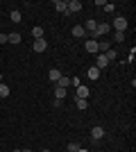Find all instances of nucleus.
Returning <instances> with one entry per match:
<instances>
[{"label":"nucleus","instance_id":"obj_1","mask_svg":"<svg viewBox=\"0 0 136 152\" xmlns=\"http://www.w3.org/2000/svg\"><path fill=\"white\" fill-rule=\"evenodd\" d=\"M111 25H113L116 32H125V30H127V18H125V16H118V18H113Z\"/></svg>","mask_w":136,"mask_h":152},{"label":"nucleus","instance_id":"obj_2","mask_svg":"<svg viewBox=\"0 0 136 152\" xmlns=\"http://www.w3.org/2000/svg\"><path fill=\"white\" fill-rule=\"evenodd\" d=\"M109 32H111V25H109V23H97V32H95V39H97V37H107Z\"/></svg>","mask_w":136,"mask_h":152},{"label":"nucleus","instance_id":"obj_3","mask_svg":"<svg viewBox=\"0 0 136 152\" xmlns=\"http://www.w3.org/2000/svg\"><path fill=\"white\" fill-rule=\"evenodd\" d=\"M84 48H86V52H93V55H97V52H100V45H97L95 39H89V41L84 43Z\"/></svg>","mask_w":136,"mask_h":152},{"label":"nucleus","instance_id":"obj_4","mask_svg":"<svg viewBox=\"0 0 136 152\" xmlns=\"http://www.w3.org/2000/svg\"><path fill=\"white\" fill-rule=\"evenodd\" d=\"M45 48H48L45 39H34V43H32V50L34 52H45Z\"/></svg>","mask_w":136,"mask_h":152},{"label":"nucleus","instance_id":"obj_5","mask_svg":"<svg viewBox=\"0 0 136 152\" xmlns=\"http://www.w3.org/2000/svg\"><path fill=\"white\" fill-rule=\"evenodd\" d=\"M55 9H57L59 14L68 16V2H66V0H55Z\"/></svg>","mask_w":136,"mask_h":152},{"label":"nucleus","instance_id":"obj_6","mask_svg":"<svg viewBox=\"0 0 136 152\" xmlns=\"http://www.w3.org/2000/svg\"><path fill=\"white\" fill-rule=\"evenodd\" d=\"M82 12V2L79 0H68V14H77Z\"/></svg>","mask_w":136,"mask_h":152},{"label":"nucleus","instance_id":"obj_7","mask_svg":"<svg viewBox=\"0 0 136 152\" xmlns=\"http://www.w3.org/2000/svg\"><path fill=\"white\" fill-rule=\"evenodd\" d=\"M107 66H109L107 57H104L102 52H97V59H95V68H97V70H102V68H107Z\"/></svg>","mask_w":136,"mask_h":152},{"label":"nucleus","instance_id":"obj_8","mask_svg":"<svg viewBox=\"0 0 136 152\" xmlns=\"http://www.w3.org/2000/svg\"><path fill=\"white\" fill-rule=\"evenodd\" d=\"M89 86H84V84H79L77 86V93H75V98H82V100H86V98H89Z\"/></svg>","mask_w":136,"mask_h":152},{"label":"nucleus","instance_id":"obj_9","mask_svg":"<svg viewBox=\"0 0 136 152\" xmlns=\"http://www.w3.org/2000/svg\"><path fill=\"white\" fill-rule=\"evenodd\" d=\"M91 136H93V141H100V139L104 136V129H102L100 125H95L93 129H91Z\"/></svg>","mask_w":136,"mask_h":152},{"label":"nucleus","instance_id":"obj_10","mask_svg":"<svg viewBox=\"0 0 136 152\" xmlns=\"http://www.w3.org/2000/svg\"><path fill=\"white\" fill-rule=\"evenodd\" d=\"M71 32H73V37H75V39H82V37H86V32H84V27H82V25H75Z\"/></svg>","mask_w":136,"mask_h":152},{"label":"nucleus","instance_id":"obj_11","mask_svg":"<svg viewBox=\"0 0 136 152\" xmlns=\"http://www.w3.org/2000/svg\"><path fill=\"white\" fill-rule=\"evenodd\" d=\"M102 55H104V57H107V61H116V59H118V52L116 50H113V48H109V50H107V52H102Z\"/></svg>","mask_w":136,"mask_h":152},{"label":"nucleus","instance_id":"obj_12","mask_svg":"<svg viewBox=\"0 0 136 152\" xmlns=\"http://www.w3.org/2000/svg\"><path fill=\"white\" fill-rule=\"evenodd\" d=\"M20 34L18 32H12V34H7V43H20Z\"/></svg>","mask_w":136,"mask_h":152},{"label":"nucleus","instance_id":"obj_13","mask_svg":"<svg viewBox=\"0 0 136 152\" xmlns=\"http://www.w3.org/2000/svg\"><path fill=\"white\" fill-rule=\"evenodd\" d=\"M57 86H61V89H68V86H71V77L61 75V77L57 80Z\"/></svg>","mask_w":136,"mask_h":152},{"label":"nucleus","instance_id":"obj_14","mask_svg":"<svg viewBox=\"0 0 136 152\" xmlns=\"http://www.w3.org/2000/svg\"><path fill=\"white\" fill-rule=\"evenodd\" d=\"M86 75H89V80H100V70H97L95 66H91V68L86 70Z\"/></svg>","mask_w":136,"mask_h":152},{"label":"nucleus","instance_id":"obj_15","mask_svg":"<svg viewBox=\"0 0 136 152\" xmlns=\"http://www.w3.org/2000/svg\"><path fill=\"white\" fill-rule=\"evenodd\" d=\"M48 77H50V82H57L59 77H61V70H59V68H50V73H48Z\"/></svg>","mask_w":136,"mask_h":152},{"label":"nucleus","instance_id":"obj_16","mask_svg":"<svg viewBox=\"0 0 136 152\" xmlns=\"http://www.w3.org/2000/svg\"><path fill=\"white\" fill-rule=\"evenodd\" d=\"M9 18H12V23H20V18H23V16H20L18 9H14V12L9 14Z\"/></svg>","mask_w":136,"mask_h":152},{"label":"nucleus","instance_id":"obj_17","mask_svg":"<svg viewBox=\"0 0 136 152\" xmlns=\"http://www.w3.org/2000/svg\"><path fill=\"white\" fill-rule=\"evenodd\" d=\"M32 34H34V39H43V27H41V25L32 27Z\"/></svg>","mask_w":136,"mask_h":152},{"label":"nucleus","instance_id":"obj_18","mask_svg":"<svg viewBox=\"0 0 136 152\" xmlns=\"http://www.w3.org/2000/svg\"><path fill=\"white\" fill-rule=\"evenodd\" d=\"M75 102H77V109H89V100H82V98H75Z\"/></svg>","mask_w":136,"mask_h":152},{"label":"nucleus","instance_id":"obj_19","mask_svg":"<svg viewBox=\"0 0 136 152\" xmlns=\"http://www.w3.org/2000/svg\"><path fill=\"white\" fill-rule=\"evenodd\" d=\"M55 98H57V100H64V98H66V89L57 86V91H55Z\"/></svg>","mask_w":136,"mask_h":152},{"label":"nucleus","instance_id":"obj_20","mask_svg":"<svg viewBox=\"0 0 136 152\" xmlns=\"http://www.w3.org/2000/svg\"><path fill=\"white\" fill-rule=\"evenodd\" d=\"M113 41H116V43H123L125 41V32H113Z\"/></svg>","mask_w":136,"mask_h":152},{"label":"nucleus","instance_id":"obj_21","mask_svg":"<svg viewBox=\"0 0 136 152\" xmlns=\"http://www.w3.org/2000/svg\"><path fill=\"white\" fill-rule=\"evenodd\" d=\"M9 95V86L7 84H0V98H7Z\"/></svg>","mask_w":136,"mask_h":152},{"label":"nucleus","instance_id":"obj_22","mask_svg":"<svg viewBox=\"0 0 136 152\" xmlns=\"http://www.w3.org/2000/svg\"><path fill=\"white\" fill-rule=\"evenodd\" d=\"M113 9H116V5H113V2H107V5H104V12H107V14H111Z\"/></svg>","mask_w":136,"mask_h":152},{"label":"nucleus","instance_id":"obj_23","mask_svg":"<svg viewBox=\"0 0 136 152\" xmlns=\"http://www.w3.org/2000/svg\"><path fill=\"white\" fill-rule=\"evenodd\" d=\"M77 150H79L77 143H68V152H77Z\"/></svg>","mask_w":136,"mask_h":152},{"label":"nucleus","instance_id":"obj_24","mask_svg":"<svg viewBox=\"0 0 136 152\" xmlns=\"http://www.w3.org/2000/svg\"><path fill=\"white\" fill-rule=\"evenodd\" d=\"M134 57H136V48H132V52L127 55V61H134Z\"/></svg>","mask_w":136,"mask_h":152},{"label":"nucleus","instance_id":"obj_25","mask_svg":"<svg viewBox=\"0 0 136 152\" xmlns=\"http://www.w3.org/2000/svg\"><path fill=\"white\" fill-rule=\"evenodd\" d=\"M0 43H7V34H0Z\"/></svg>","mask_w":136,"mask_h":152},{"label":"nucleus","instance_id":"obj_26","mask_svg":"<svg viewBox=\"0 0 136 152\" xmlns=\"http://www.w3.org/2000/svg\"><path fill=\"white\" fill-rule=\"evenodd\" d=\"M77 152H89V150H84V148H79V150H77Z\"/></svg>","mask_w":136,"mask_h":152},{"label":"nucleus","instance_id":"obj_27","mask_svg":"<svg viewBox=\"0 0 136 152\" xmlns=\"http://www.w3.org/2000/svg\"><path fill=\"white\" fill-rule=\"evenodd\" d=\"M0 84H2V75H0Z\"/></svg>","mask_w":136,"mask_h":152},{"label":"nucleus","instance_id":"obj_28","mask_svg":"<svg viewBox=\"0 0 136 152\" xmlns=\"http://www.w3.org/2000/svg\"><path fill=\"white\" fill-rule=\"evenodd\" d=\"M41 152H50V150H41Z\"/></svg>","mask_w":136,"mask_h":152},{"label":"nucleus","instance_id":"obj_29","mask_svg":"<svg viewBox=\"0 0 136 152\" xmlns=\"http://www.w3.org/2000/svg\"><path fill=\"white\" fill-rule=\"evenodd\" d=\"M23 152H32V150H23Z\"/></svg>","mask_w":136,"mask_h":152}]
</instances>
